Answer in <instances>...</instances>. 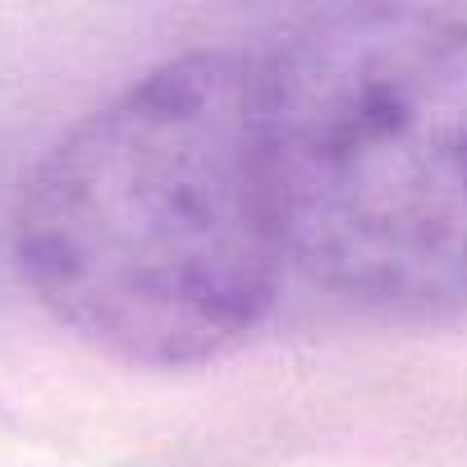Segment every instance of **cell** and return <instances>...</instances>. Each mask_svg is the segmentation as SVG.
<instances>
[{
  "label": "cell",
  "mask_w": 467,
  "mask_h": 467,
  "mask_svg": "<svg viewBox=\"0 0 467 467\" xmlns=\"http://www.w3.org/2000/svg\"><path fill=\"white\" fill-rule=\"evenodd\" d=\"M280 244L321 289L380 312L467 303V24L339 5L257 60Z\"/></svg>",
  "instance_id": "cell-2"
},
{
  "label": "cell",
  "mask_w": 467,
  "mask_h": 467,
  "mask_svg": "<svg viewBox=\"0 0 467 467\" xmlns=\"http://www.w3.org/2000/svg\"><path fill=\"white\" fill-rule=\"evenodd\" d=\"M15 257L37 303L110 358L234 353L285 262L257 60L192 51L78 119L24 183Z\"/></svg>",
  "instance_id": "cell-1"
}]
</instances>
